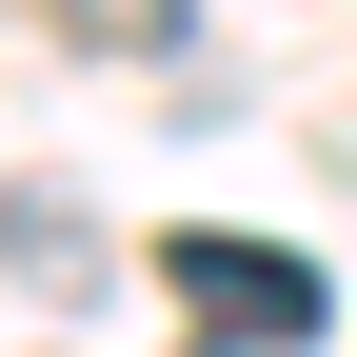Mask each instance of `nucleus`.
<instances>
[{"mask_svg": "<svg viewBox=\"0 0 357 357\" xmlns=\"http://www.w3.org/2000/svg\"><path fill=\"white\" fill-rule=\"evenodd\" d=\"M159 278L199 298L218 337H278V357H298V337L337 318V298H318V258H298V238H218V218H199V238H159Z\"/></svg>", "mask_w": 357, "mask_h": 357, "instance_id": "obj_1", "label": "nucleus"}, {"mask_svg": "<svg viewBox=\"0 0 357 357\" xmlns=\"http://www.w3.org/2000/svg\"><path fill=\"white\" fill-rule=\"evenodd\" d=\"M199 357H278V337H218V318H199Z\"/></svg>", "mask_w": 357, "mask_h": 357, "instance_id": "obj_2", "label": "nucleus"}]
</instances>
